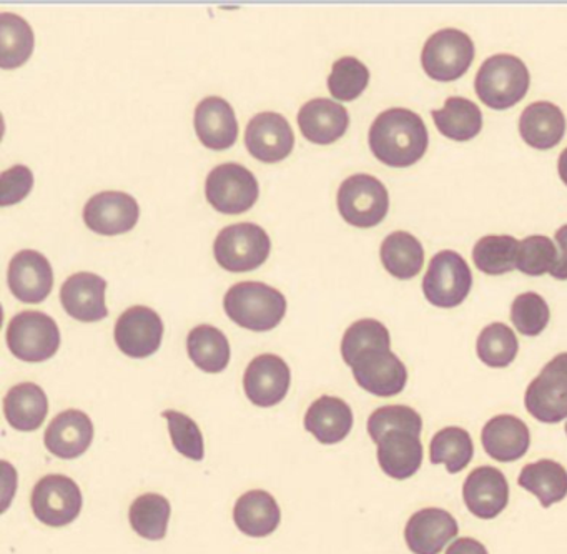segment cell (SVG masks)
<instances>
[{"label":"cell","mask_w":567,"mask_h":554,"mask_svg":"<svg viewBox=\"0 0 567 554\" xmlns=\"http://www.w3.org/2000/svg\"><path fill=\"white\" fill-rule=\"evenodd\" d=\"M9 350L29 363L51 360L61 347V331L54 318L42 311H21L8 327Z\"/></svg>","instance_id":"cell-5"},{"label":"cell","mask_w":567,"mask_h":554,"mask_svg":"<svg viewBox=\"0 0 567 554\" xmlns=\"http://www.w3.org/2000/svg\"><path fill=\"white\" fill-rule=\"evenodd\" d=\"M260 187L257 177L244 165L228 162L208 174L205 195L215 211L225 215H240L258 201Z\"/></svg>","instance_id":"cell-7"},{"label":"cell","mask_w":567,"mask_h":554,"mask_svg":"<svg viewBox=\"0 0 567 554\" xmlns=\"http://www.w3.org/2000/svg\"><path fill=\"white\" fill-rule=\"evenodd\" d=\"M305 428L310 431L320 443L334 444L343 441L353 428V411L347 401L341 398H318L308 408L305 417Z\"/></svg>","instance_id":"cell-25"},{"label":"cell","mask_w":567,"mask_h":554,"mask_svg":"<svg viewBox=\"0 0 567 554\" xmlns=\"http://www.w3.org/2000/svg\"><path fill=\"white\" fill-rule=\"evenodd\" d=\"M519 343L513 328L504 324H491L477 337L476 351L480 360L491 368H504L513 363Z\"/></svg>","instance_id":"cell-39"},{"label":"cell","mask_w":567,"mask_h":554,"mask_svg":"<svg viewBox=\"0 0 567 554\" xmlns=\"http://www.w3.org/2000/svg\"><path fill=\"white\" fill-rule=\"evenodd\" d=\"M430 135L423 119L410 109L381 112L370 129V148L374 157L390 167L416 164L427 148Z\"/></svg>","instance_id":"cell-1"},{"label":"cell","mask_w":567,"mask_h":554,"mask_svg":"<svg viewBox=\"0 0 567 554\" xmlns=\"http://www.w3.org/2000/svg\"><path fill=\"white\" fill-rule=\"evenodd\" d=\"M437 131L451 141L466 142L483 129V114L470 99L450 98L441 111L431 112Z\"/></svg>","instance_id":"cell-31"},{"label":"cell","mask_w":567,"mask_h":554,"mask_svg":"<svg viewBox=\"0 0 567 554\" xmlns=\"http://www.w3.org/2000/svg\"><path fill=\"white\" fill-rule=\"evenodd\" d=\"M517 483L533 493L544 507L553 506L567 496V471L553 460H540L526 464L520 470Z\"/></svg>","instance_id":"cell-30"},{"label":"cell","mask_w":567,"mask_h":554,"mask_svg":"<svg viewBox=\"0 0 567 554\" xmlns=\"http://www.w3.org/2000/svg\"><path fill=\"white\" fill-rule=\"evenodd\" d=\"M234 520L238 530L247 536L265 537L270 536L280 526L281 511L270 493L251 490L238 497Z\"/></svg>","instance_id":"cell-28"},{"label":"cell","mask_w":567,"mask_h":554,"mask_svg":"<svg viewBox=\"0 0 567 554\" xmlns=\"http://www.w3.org/2000/svg\"><path fill=\"white\" fill-rule=\"evenodd\" d=\"M290 367L278 355H260L248 365L244 377L245 394L260 408H271L284 401L290 390Z\"/></svg>","instance_id":"cell-14"},{"label":"cell","mask_w":567,"mask_h":554,"mask_svg":"<svg viewBox=\"0 0 567 554\" xmlns=\"http://www.w3.org/2000/svg\"><path fill=\"white\" fill-rule=\"evenodd\" d=\"M473 440L463 428H443L431 440V463L444 464L451 474L463 471L473 460Z\"/></svg>","instance_id":"cell-36"},{"label":"cell","mask_w":567,"mask_h":554,"mask_svg":"<svg viewBox=\"0 0 567 554\" xmlns=\"http://www.w3.org/2000/svg\"><path fill=\"white\" fill-rule=\"evenodd\" d=\"M49 413L45 391L35 383H21L11 388L4 398V414L14 430L35 431Z\"/></svg>","instance_id":"cell-29"},{"label":"cell","mask_w":567,"mask_h":554,"mask_svg":"<svg viewBox=\"0 0 567 554\" xmlns=\"http://www.w3.org/2000/svg\"><path fill=\"white\" fill-rule=\"evenodd\" d=\"M171 511L167 497L158 493H145L132 503L128 517L138 536L161 541L167 536Z\"/></svg>","instance_id":"cell-35"},{"label":"cell","mask_w":567,"mask_h":554,"mask_svg":"<svg viewBox=\"0 0 567 554\" xmlns=\"http://www.w3.org/2000/svg\"><path fill=\"white\" fill-rule=\"evenodd\" d=\"M370 82V71L357 58L338 59L328 78L330 94L338 101L350 102L360 98Z\"/></svg>","instance_id":"cell-40"},{"label":"cell","mask_w":567,"mask_h":554,"mask_svg":"<svg viewBox=\"0 0 567 554\" xmlns=\"http://www.w3.org/2000/svg\"><path fill=\"white\" fill-rule=\"evenodd\" d=\"M557 264V247L549 237L530 235L519 242L517 270L529 277L550 274Z\"/></svg>","instance_id":"cell-42"},{"label":"cell","mask_w":567,"mask_h":554,"mask_svg":"<svg viewBox=\"0 0 567 554\" xmlns=\"http://www.w3.org/2000/svg\"><path fill=\"white\" fill-rule=\"evenodd\" d=\"M371 350H391L390 331L381 321L373 318L354 321L344 331L343 341H341L344 363L351 367L358 357Z\"/></svg>","instance_id":"cell-38"},{"label":"cell","mask_w":567,"mask_h":554,"mask_svg":"<svg viewBox=\"0 0 567 554\" xmlns=\"http://www.w3.org/2000/svg\"><path fill=\"white\" fill-rule=\"evenodd\" d=\"M34 187V174L25 165H14L0 175V205L19 204L31 194Z\"/></svg>","instance_id":"cell-45"},{"label":"cell","mask_w":567,"mask_h":554,"mask_svg":"<svg viewBox=\"0 0 567 554\" xmlns=\"http://www.w3.org/2000/svg\"><path fill=\"white\" fill-rule=\"evenodd\" d=\"M473 287L470 265L453 250H443L431 258L423 280L424 297L440 308L463 304Z\"/></svg>","instance_id":"cell-8"},{"label":"cell","mask_w":567,"mask_h":554,"mask_svg":"<svg viewBox=\"0 0 567 554\" xmlns=\"http://www.w3.org/2000/svg\"><path fill=\"white\" fill-rule=\"evenodd\" d=\"M519 132L527 145L547 151L563 141L566 134V117L553 102H534L520 114Z\"/></svg>","instance_id":"cell-27"},{"label":"cell","mask_w":567,"mask_h":554,"mask_svg":"<svg viewBox=\"0 0 567 554\" xmlns=\"http://www.w3.org/2000/svg\"><path fill=\"white\" fill-rule=\"evenodd\" d=\"M141 208L137 201L125 192H101L89 198L84 207V222L101 235H121L137 225Z\"/></svg>","instance_id":"cell-16"},{"label":"cell","mask_w":567,"mask_h":554,"mask_svg":"<svg viewBox=\"0 0 567 554\" xmlns=\"http://www.w3.org/2000/svg\"><path fill=\"white\" fill-rule=\"evenodd\" d=\"M225 311L241 328L274 330L287 314V298L277 288L261 281H241L225 295Z\"/></svg>","instance_id":"cell-2"},{"label":"cell","mask_w":567,"mask_h":554,"mask_svg":"<svg viewBox=\"0 0 567 554\" xmlns=\"http://www.w3.org/2000/svg\"><path fill=\"white\" fill-rule=\"evenodd\" d=\"M195 131L205 147L225 151L237 142V115L225 99L205 98L195 109Z\"/></svg>","instance_id":"cell-23"},{"label":"cell","mask_w":567,"mask_h":554,"mask_svg":"<svg viewBox=\"0 0 567 554\" xmlns=\"http://www.w3.org/2000/svg\"><path fill=\"white\" fill-rule=\"evenodd\" d=\"M557 168H559L560 178H563L564 184L567 185V147L560 152L559 164H557Z\"/></svg>","instance_id":"cell-48"},{"label":"cell","mask_w":567,"mask_h":554,"mask_svg":"<svg viewBox=\"0 0 567 554\" xmlns=\"http://www.w3.org/2000/svg\"><path fill=\"white\" fill-rule=\"evenodd\" d=\"M245 144L255 158L275 164L291 154L295 135L284 115L277 112H261L248 122Z\"/></svg>","instance_id":"cell-15"},{"label":"cell","mask_w":567,"mask_h":554,"mask_svg":"<svg viewBox=\"0 0 567 554\" xmlns=\"http://www.w3.org/2000/svg\"><path fill=\"white\" fill-rule=\"evenodd\" d=\"M519 240L511 235H486L473 248L477 270L486 275H504L517 267Z\"/></svg>","instance_id":"cell-37"},{"label":"cell","mask_w":567,"mask_h":554,"mask_svg":"<svg viewBox=\"0 0 567 554\" xmlns=\"http://www.w3.org/2000/svg\"><path fill=\"white\" fill-rule=\"evenodd\" d=\"M529 71L516 55L496 54L486 59L476 74L477 98L487 107L504 111L523 101L529 89Z\"/></svg>","instance_id":"cell-3"},{"label":"cell","mask_w":567,"mask_h":554,"mask_svg":"<svg viewBox=\"0 0 567 554\" xmlns=\"http://www.w3.org/2000/svg\"><path fill=\"white\" fill-rule=\"evenodd\" d=\"M351 370L357 383L374 397H394L406 387V367L391 350L367 351L353 361Z\"/></svg>","instance_id":"cell-13"},{"label":"cell","mask_w":567,"mask_h":554,"mask_svg":"<svg viewBox=\"0 0 567 554\" xmlns=\"http://www.w3.org/2000/svg\"><path fill=\"white\" fill-rule=\"evenodd\" d=\"M526 410L540 423L556 424L567 418V353L557 355L530 381L524 397Z\"/></svg>","instance_id":"cell-9"},{"label":"cell","mask_w":567,"mask_h":554,"mask_svg":"<svg viewBox=\"0 0 567 554\" xmlns=\"http://www.w3.org/2000/svg\"><path fill=\"white\" fill-rule=\"evenodd\" d=\"M8 280L12 294L22 304H42L54 287V271L44 255L22 250L9 265Z\"/></svg>","instance_id":"cell-17"},{"label":"cell","mask_w":567,"mask_h":554,"mask_svg":"<svg viewBox=\"0 0 567 554\" xmlns=\"http://www.w3.org/2000/svg\"><path fill=\"white\" fill-rule=\"evenodd\" d=\"M301 134L313 144L328 145L343 137L350 125L347 109L330 99H313L298 112Z\"/></svg>","instance_id":"cell-24"},{"label":"cell","mask_w":567,"mask_h":554,"mask_svg":"<svg viewBox=\"0 0 567 554\" xmlns=\"http://www.w3.org/2000/svg\"><path fill=\"white\" fill-rule=\"evenodd\" d=\"M463 497L471 514L480 520H493L506 510L509 484L496 468L480 466L464 481Z\"/></svg>","instance_id":"cell-18"},{"label":"cell","mask_w":567,"mask_h":554,"mask_svg":"<svg viewBox=\"0 0 567 554\" xmlns=\"http://www.w3.org/2000/svg\"><path fill=\"white\" fill-rule=\"evenodd\" d=\"M32 511L41 523L52 527L68 526L82 511L81 488L65 474H48L34 486Z\"/></svg>","instance_id":"cell-11"},{"label":"cell","mask_w":567,"mask_h":554,"mask_svg":"<svg viewBox=\"0 0 567 554\" xmlns=\"http://www.w3.org/2000/svg\"><path fill=\"white\" fill-rule=\"evenodd\" d=\"M446 554H487V550L483 543L473 537H460L447 547Z\"/></svg>","instance_id":"cell-47"},{"label":"cell","mask_w":567,"mask_h":554,"mask_svg":"<svg viewBox=\"0 0 567 554\" xmlns=\"http://www.w3.org/2000/svg\"><path fill=\"white\" fill-rule=\"evenodd\" d=\"M270 237L255 224H235L224 228L214 245L217 264L234 274L257 270L270 257Z\"/></svg>","instance_id":"cell-4"},{"label":"cell","mask_w":567,"mask_h":554,"mask_svg":"<svg viewBox=\"0 0 567 554\" xmlns=\"http://www.w3.org/2000/svg\"><path fill=\"white\" fill-rule=\"evenodd\" d=\"M487 456L501 463L519 460L529 450V428L513 414H499L484 424L481 433Z\"/></svg>","instance_id":"cell-22"},{"label":"cell","mask_w":567,"mask_h":554,"mask_svg":"<svg viewBox=\"0 0 567 554\" xmlns=\"http://www.w3.org/2000/svg\"><path fill=\"white\" fill-rule=\"evenodd\" d=\"M473 59L474 44L470 35L457 29H441L424 44L421 64L434 81L451 82L466 74Z\"/></svg>","instance_id":"cell-10"},{"label":"cell","mask_w":567,"mask_h":554,"mask_svg":"<svg viewBox=\"0 0 567 554\" xmlns=\"http://www.w3.org/2000/svg\"><path fill=\"white\" fill-rule=\"evenodd\" d=\"M378 463L394 480H406L416 474L423 461L420 437L408 431L394 430L378 441Z\"/></svg>","instance_id":"cell-26"},{"label":"cell","mask_w":567,"mask_h":554,"mask_svg":"<svg viewBox=\"0 0 567 554\" xmlns=\"http://www.w3.org/2000/svg\"><path fill=\"white\" fill-rule=\"evenodd\" d=\"M34 42V32L21 16L0 14V68H21L31 58Z\"/></svg>","instance_id":"cell-34"},{"label":"cell","mask_w":567,"mask_h":554,"mask_svg":"<svg viewBox=\"0 0 567 554\" xmlns=\"http://www.w3.org/2000/svg\"><path fill=\"white\" fill-rule=\"evenodd\" d=\"M557 264L550 271L557 280H567V225L556 232Z\"/></svg>","instance_id":"cell-46"},{"label":"cell","mask_w":567,"mask_h":554,"mask_svg":"<svg viewBox=\"0 0 567 554\" xmlns=\"http://www.w3.org/2000/svg\"><path fill=\"white\" fill-rule=\"evenodd\" d=\"M400 430L420 437L423 430V420L413 408L394 404V407L378 408L368 420V433L374 443L390 431Z\"/></svg>","instance_id":"cell-41"},{"label":"cell","mask_w":567,"mask_h":554,"mask_svg":"<svg viewBox=\"0 0 567 554\" xmlns=\"http://www.w3.org/2000/svg\"><path fill=\"white\" fill-rule=\"evenodd\" d=\"M94 440V423L81 410L59 413L45 431V448L62 460H74L91 448Z\"/></svg>","instance_id":"cell-21"},{"label":"cell","mask_w":567,"mask_h":554,"mask_svg":"<svg viewBox=\"0 0 567 554\" xmlns=\"http://www.w3.org/2000/svg\"><path fill=\"white\" fill-rule=\"evenodd\" d=\"M549 317L546 300L534 291L517 295L511 307V320L524 337H537L549 324Z\"/></svg>","instance_id":"cell-43"},{"label":"cell","mask_w":567,"mask_h":554,"mask_svg":"<svg viewBox=\"0 0 567 554\" xmlns=\"http://www.w3.org/2000/svg\"><path fill=\"white\" fill-rule=\"evenodd\" d=\"M190 360L207 373H221L230 363V343L218 328L198 325L188 334Z\"/></svg>","instance_id":"cell-33"},{"label":"cell","mask_w":567,"mask_h":554,"mask_svg":"<svg viewBox=\"0 0 567 554\" xmlns=\"http://www.w3.org/2000/svg\"><path fill=\"white\" fill-rule=\"evenodd\" d=\"M456 534V520L441 507L417 511L404 527V540L414 554H440Z\"/></svg>","instance_id":"cell-20"},{"label":"cell","mask_w":567,"mask_h":554,"mask_svg":"<svg viewBox=\"0 0 567 554\" xmlns=\"http://www.w3.org/2000/svg\"><path fill=\"white\" fill-rule=\"evenodd\" d=\"M381 261L393 277L411 280L423 268V245L408 232H393L381 244Z\"/></svg>","instance_id":"cell-32"},{"label":"cell","mask_w":567,"mask_h":554,"mask_svg":"<svg viewBox=\"0 0 567 554\" xmlns=\"http://www.w3.org/2000/svg\"><path fill=\"white\" fill-rule=\"evenodd\" d=\"M566 434H567V423H566Z\"/></svg>","instance_id":"cell-49"},{"label":"cell","mask_w":567,"mask_h":554,"mask_svg":"<svg viewBox=\"0 0 567 554\" xmlns=\"http://www.w3.org/2000/svg\"><path fill=\"white\" fill-rule=\"evenodd\" d=\"M388 208L390 195L386 187L373 175H351L340 185L338 211L353 227H374L386 217Z\"/></svg>","instance_id":"cell-6"},{"label":"cell","mask_w":567,"mask_h":554,"mask_svg":"<svg viewBox=\"0 0 567 554\" xmlns=\"http://www.w3.org/2000/svg\"><path fill=\"white\" fill-rule=\"evenodd\" d=\"M164 321L148 307L128 308L115 324V343L131 358H147L161 348Z\"/></svg>","instance_id":"cell-12"},{"label":"cell","mask_w":567,"mask_h":554,"mask_svg":"<svg viewBox=\"0 0 567 554\" xmlns=\"http://www.w3.org/2000/svg\"><path fill=\"white\" fill-rule=\"evenodd\" d=\"M107 281L91 271L72 275L61 288V301L68 315L84 324L107 318L109 308L105 305Z\"/></svg>","instance_id":"cell-19"},{"label":"cell","mask_w":567,"mask_h":554,"mask_svg":"<svg viewBox=\"0 0 567 554\" xmlns=\"http://www.w3.org/2000/svg\"><path fill=\"white\" fill-rule=\"evenodd\" d=\"M171 430L172 443L175 450L194 461L205 458L204 434L198 424L181 411L167 410L162 413Z\"/></svg>","instance_id":"cell-44"}]
</instances>
